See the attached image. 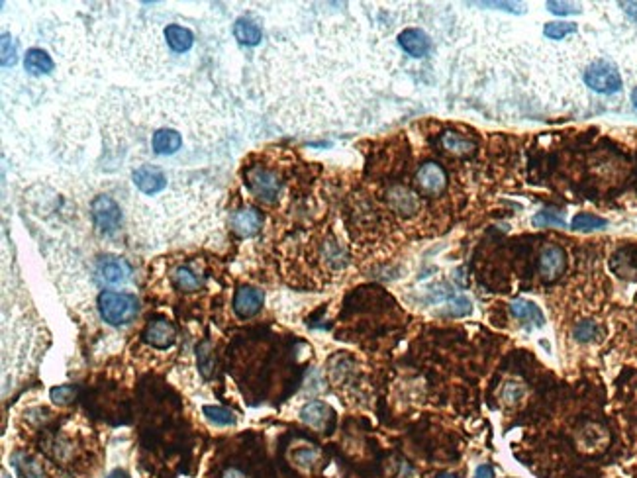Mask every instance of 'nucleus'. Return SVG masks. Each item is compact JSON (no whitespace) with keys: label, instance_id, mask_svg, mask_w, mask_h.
<instances>
[{"label":"nucleus","instance_id":"f257e3e1","mask_svg":"<svg viewBox=\"0 0 637 478\" xmlns=\"http://www.w3.org/2000/svg\"><path fill=\"white\" fill-rule=\"evenodd\" d=\"M100 316L110 326H124L138 316L140 304L136 296L126 294V292H102L99 296Z\"/></svg>","mask_w":637,"mask_h":478},{"label":"nucleus","instance_id":"f03ea898","mask_svg":"<svg viewBox=\"0 0 637 478\" xmlns=\"http://www.w3.org/2000/svg\"><path fill=\"white\" fill-rule=\"evenodd\" d=\"M585 82L587 87L600 92V94H614L622 89V75L610 61H594L585 71Z\"/></svg>","mask_w":637,"mask_h":478},{"label":"nucleus","instance_id":"7ed1b4c3","mask_svg":"<svg viewBox=\"0 0 637 478\" xmlns=\"http://www.w3.org/2000/svg\"><path fill=\"white\" fill-rule=\"evenodd\" d=\"M90 210H92V219H94L96 228L102 233L110 236V233H114L120 228V219H122L120 206L110 196H106V194L96 196V198L92 200Z\"/></svg>","mask_w":637,"mask_h":478},{"label":"nucleus","instance_id":"20e7f679","mask_svg":"<svg viewBox=\"0 0 637 478\" xmlns=\"http://www.w3.org/2000/svg\"><path fill=\"white\" fill-rule=\"evenodd\" d=\"M567 267V255L559 245H547L539 255V275L541 279L553 282L557 280Z\"/></svg>","mask_w":637,"mask_h":478},{"label":"nucleus","instance_id":"39448f33","mask_svg":"<svg viewBox=\"0 0 637 478\" xmlns=\"http://www.w3.org/2000/svg\"><path fill=\"white\" fill-rule=\"evenodd\" d=\"M134 184L143 192V194H157L161 190L167 187V177L159 167H153V165H141L138 169L134 171L131 175Z\"/></svg>","mask_w":637,"mask_h":478},{"label":"nucleus","instance_id":"423d86ee","mask_svg":"<svg viewBox=\"0 0 637 478\" xmlns=\"http://www.w3.org/2000/svg\"><path fill=\"white\" fill-rule=\"evenodd\" d=\"M510 314L518 319L520 324H524L528 329H538L545 326V316L539 310L536 302L526 298H516L510 302Z\"/></svg>","mask_w":637,"mask_h":478},{"label":"nucleus","instance_id":"0eeeda50","mask_svg":"<svg viewBox=\"0 0 637 478\" xmlns=\"http://www.w3.org/2000/svg\"><path fill=\"white\" fill-rule=\"evenodd\" d=\"M416 184L426 194H438V192L445 189L448 175H445V171L441 169L438 163H426V165H422L418 169Z\"/></svg>","mask_w":637,"mask_h":478},{"label":"nucleus","instance_id":"6e6552de","mask_svg":"<svg viewBox=\"0 0 637 478\" xmlns=\"http://www.w3.org/2000/svg\"><path fill=\"white\" fill-rule=\"evenodd\" d=\"M143 338H145V341L150 343L151 347L167 349L175 343V339H177V331H175V326L171 324L169 319L157 318L148 324Z\"/></svg>","mask_w":637,"mask_h":478},{"label":"nucleus","instance_id":"1a4fd4ad","mask_svg":"<svg viewBox=\"0 0 637 478\" xmlns=\"http://www.w3.org/2000/svg\"><path fill=\"white\" fill-rule=\"evenodd\" d=\"M263 306V292L257 289H251V287H241L236 292V298H234V310L239 318H251L255 316Z\"/></svg>","mask_w":637,"mask_h":478},{"label":"nucleus","instance_id":"9d476101","mask_svg":"<svg viewBox=\"0 0 637 478\" xmlns=\"http://www.w3.org/2000/svg\"><path fill=\"white\" fill-rule=\"evenodd\" d=\"M399 43L402 50L406 51L412 57H426L431 50V41L422 30L416 28H408L399 36Z\"/></svg>","mask_w":637,"mask_h":478},{"label":"nucleus","instance_id":"9b49d317","mask_svg":"<svg viewBox=\"0 0 637 478\" xmlns=\"http://www.w3.org/2000/svg\"><path fill=\"white\" fill-rule=\"evenodd\" d=\"M130 265L118 257H106L99 263V277L108 284H124L130 279Z\"/></svg>","mask_w":637,"mask_h":478},{"label":"nucleus","instance_id":"f8f14e48","mask_svg":"<svg viewBox=\"0 0 637 478\" xmlns=\"http://www.w3.org/2000/svg\"><path fill=\"white\" fill-rule=\"evenodd\" d=\"M249 187L259 198L273 200L279 192V180L269 171L255 169L249 173Z\"/></svg>","mask_w":637,"mask_h":478},{"label":"nucleus","instance_id":"ddd939ff","mask_svg":"<svg viewBox=\"0 0 637 478\" xmlns=\"http://www.w3.org/2000/svg\"><path fill=\"white\" fill-rule=\"evenodd\" d=\"M229 224H231V229H234L236 233L243 236V238H249V236H255V233L259 231L261 214L253 208L238 210V212L231 216Z\"/></svg>","mask_w":637,"mask_h":478},{"label":"nucleus","instance_id":"4468645a","mask_svg":"<svg viewBox=\"0 0 637 478\" xmlns=\"http://www.w3.org/2000/svg\"><path fill=\"white\" fill-rule=\"evenodd\" d=\"M153 151L159 153V155H173L180 150L182 145V138L177 130H171V128H163L153 133V140H151Z\"/></svg>","mask_w":637,"mask_h":478},{"label":"nucleus","instance_id":"2eb2a0df","mask_svg":"<svg viewBox=\"0 0 637 478\" xmlns=\"http://www.w3.org/2000/svg\"><path fill=\"white\" fill-rule=\"evenodd\" d=\"M329 416H331V410L324 402H308L304 408L300 410V419L314 429L326 428Z\"/></svg>","mask_w":637,"mask_h":478},{"label":"nucleus","instance_id":"dca6fc26","mask_svg":"<svg viewBox=\"0 0 637 478\" xmlns=\"http://www.w3.org/2000/svg\"><path fill=\"white\" fill-rule=\"evenodd\" d=\"M165 40L169 43L171 50L177 51V53H185V51H189L190 48H192L194 36H192V31L187 30V28L177 26V24H171V26L165 28Z\"/></svg>","mask_w":637,"mask_h":478},{"label":"nucleus","instance_id":"f3484780","mask_svg":"<svg viewBox=\"0 0 637 478\" xmlns=\"http://www.w3.org/2000/svg\"><path fill=\"white\" fill-rule=\"evenodd\" d=\"M26 69L30 71L31 75H48L53 71V59L45 53L43 50H30L26 53V59H24Z\"/></svg>","mask_w":637,"mask_h":478},{"label":"nucleus","instance_id":"a211bd4d","mask_svg":"<svg viewBox=\"0 0 637 478\" xmlns=\"http://www.w3.org/2000/svg\"><path fill=\"white\" fill-rule=\"evenodd\" d=\"M234 36H236V40H238L239 43L249 45V48H253V45L261 43V38H263L259 26L249 20L236 22V26H234Z\"/></svg>","mask_w":637,"mask_h":478},{"label":"nucleus","instance_id":"6ab92c4d","mask_svg":"<svg viewBox=\"0 0 637 478\" xmlns=\"http://www.w3.org/2000/svg\"><path fill=\"white\" fill-rule=\"evenodd\" d=\"M175 284L180 290H185V292H194V290H199L204 284V280L194 270H190L189 267H180L175 273Z\"/></svg>","mask_w":637,"mask_h":478},{"label":"nucleus","instance_id":"aec40b11","mask_svg":"<svg viewBox=\"0 0 637 478\" xmlns=\"http://www.w3.org/2000/svg\"><path fill=\"white\" fill-rule=\"evenodd\" d=\"M441 143H443V147L449 151V153H455V155H467L473 151V143L468 140H465L463 136H459V133H453V131H448V133H443V138H441Z\"/></svg>","mask_w":637,"mask_h":478},{"label":"nucleus","instance_id":"412c9836","mask_svg":"<svg viewBox=\"0 0 637 478\" xmlns=\"http://www.w3.org/2000/svg\"><path fill=\"white\" fill-rule=\"evenodd\" d=\"M608 222L600 216L594 214H577L573 222H571V228L575 231H594V229L606 228Z\"/></svg>","mask_w":637,"mask_h":478},{"label":"nucleus","instance_id":"4be33fe9","mask_svg":"<svg viewBox=\"0 0 637 478\" xmlns=\"http://www.w3.org/2000/svg\"><path fill=\"white\" fill-rule=\"evenodd\" d=\"M14 468L18 470L22 478H43V470L34 461V458L26 457V455H16L14 457Z\"/></svg>","mask_w":637,"mask_h":478},{"label":"nucleus","instance_id":"5701e85b","mask_svg":"<svg viewBox=\"0 0 637 478\" xmlns=\"http://www.w3.org/2000/svg\"><path fill=\"white\" fill-rule=\"evenodd\" d=\"M577 30L578 26L573 22H547L545 28H543V34L547 36L549 40H563V38L575 34Z\"/></svg>","mask_w":637,"mask_h":478},{"label":"nucleus","instance_id":"b1692460","mask_svg":"<svg viewBox=\"0 0 637 478\" xmlns=\"http://www.w3.org/2000/svg\"><path fill=\"white\" fill-rule=\"evenodd\" d=\"M202 412L216 426H234L236 423V416L229 410L222 408V406H204Z\"/></svg>","mask_w":637,"mask_h":478},{"label":"nucleus","instance_id":"393cba45","mask_svg":"<svg viewBox=\"0 0 637 478\" xmlns=\"http://www.w3.org/2000/svg\"><path fill=\"white\" fill-rule=\"evenodd\" d=\"M598 333H600V328H598L596 321H592V319H585V321H580L577 328H575V331H573L575 339L580 341V343H588V341L596 339Z\"/></svg>","mask_w":637,"mask_h":478},{"label":"nucleus","instance_id":"a878e982","mask_svg":"<svg viewBox=\"0 0 637 478\" xmlns=\"http://www.w3.org/2000/svg\"><path fill=\"white\" fill-rule=\"evenodd\" d=\"M196 355H199V367L202 370L204 377L212 375L214 369V355H212V347H210L208 341H202L199 347H196Z\"/></svg>","mask_w":637,"mask_h":478},{"label":"nucleus","instance_id":"bb28decb","mask_svg":"<svg viewBox=\"0 0 637 478\" xmlns=\"http://www.w3.org/2000/svg\"><path fill=\"white\" fill-rule=\"evenodd\" d=\"M390 200L394 202V206H396V210H400V212H412V210L416 208V198H414V194L404 189L392 190Z\"/></svg>","mask_w":637,"mask_h":478},{"label":"nucleus","instance_id":"cd10ccee","mask_svg":"<svg viewBox=\"0 0 637 478\" xmlns=\"http://www.w3.org/2000/svg\"><path fill=\"white\" fill-rule=\"evenodd\" d=\"M534 224H536L538 228H545V226L565 228V219H563V216H561L559 212H553V210H543V212L536 214V216H534Z\"/></svg>","mask_w":637,"mask_h":478},{"label":"nucleus","instance_id":"c85d7f7f","mask_svg":"<svg viewBox=\"0 0 637 478\" xmlns=\"http://www.w3.org/2000/svg\"><path fill=\"white\" fill-rule=\"evenodd\" d=\"M16 63V43L8 34L2 36V67H10Z\"/></svg>","mask_w":637,"mask_h":478},{"label":"nucleus","instance_id":"c756f323","mask_svg":"<svg viewBox=\"0 0 637 478\" xmlns=\"http://www.w3.org/2000/svg\"><path fill=\"white\" fill-rule=\"evenodd\" d=\"M75 394H77V389H73L69 384H63V386L51 390V400L59 406H67L71 400L75 398Z\"/></svg>","mask_w":637,"mask_h":478},{"label":"nucleus","instance_id":"7c9ffc66","mask_svg":"<svg viewBox=\"0 0 637 478\" xmlns=\"http://www.w3.org/2000/svg\"><path fill=\"white\" fill-rule=\"evenodd\" d=\"M549 8V12L557 14V16H568V14H578L580 6L578 4H571V2H555V0H549L545 4Z\"/></svg>","mask_w":637,"mask_h":478},{"label":"nucleus","instance_id":"2f4dec72","mask_svg":"<svg viewBox=\"0 0 637 478\" xmlns=\"http://www.w3.org/2000/svg\"><path fill=\"white\" fill-rule=\"evenodd\" d=\"M318 457H320V453L316 451V449H300V451L294 453V461H296V465H299V467H304V468L312 467V465L318 461Z\"/></svg>","mask_w":637,"mask_h":478},{"label":"nucleus","instance_id":"473e14b6","mask_svg":"<svg viewBox=\"0 0 637 478\" xmlns=\"http://www.w3.org/2000/svg\"><path fill=\"white\" fill-rule=\"evenodd\" d=\"M522 394H524V389H522V384L520 382H508L504 390H502V398L506 400L508 404H514V402H518L522 398Z\"/></svg>","mask_w":637,"mask_h":478},{"label":"nucleus","instance_id":"72a5a7b5","mask_svg":"<svg viewBox=\"0 0 637 478\" xmlns=\"http://www.w3.org/2000/svg\"><path fill=\"white\" fill-rule=\"evenodd\" d=\"M478 6H492V8H496V10H508L512 12V14H522L524 8L520 6V4H514V2H478Z\"/></svg>","mask_w":637,"mask_h":478},{"label":"nucleus","instance_id":"f704fd0d","mask_svg":"<svg viewBox=\"0 0 637 478\" xmlns=\"http://www.w3.org/2000/svg\"><path fill=\"white\" fill-rule=\"evenodd\" d=\"M473 478H494V468L490 465H478Z\"/></svg>","mask_w":637,"mask_h":478},{"label":"nucleus","instance_id":"c9c22d12","mask_svg":"<svg viewBox=\"0 0 637 478\" xmlns=\"http://www.w3.org/2000/svg\"><path fill=\"white\" fill-rule=\"evenodd\" d=\"M622 6H624L627 16L637 24V2H622Z\"/></svg>","mask_w":637,"mask_h":478},{"label":"nucleus","instance_id":"e433bc0d","mask_svg":"<svg viewBox=\"0 0 637 478\" xmlns=\"http://www.w3.org/2000/svg\"><path fill=\"white\" fill-rule=\"evenodd\" d=\"M224 478H248V477H245V475H241V472L236 470V468H229V470L224 472Z\"/></svg>","mask_w":637,"mask_h":478},{"label":"nucleus","instance_id":"4c0bfd02","mask_svg":"<svg viewBox=\"0 0 637 478\" xmlns=\"http://www.w3.org/2000/svg\"><path fill=\"white\" fill-rule=\"evenodd\" d=\"M108 478H128V475H126V472H122V470H114Z\"/></svg>","mask_w":637,"mask_h":478},{"label":"nucleus","instance_id":"58836bf2","mask_svg":"<svg viewBox=\"0 0 637 478\" xmlns=\"http://www.w3.org/2000/svg\"><path fill=\"white\" fill-rule=\"evenodd\" d=\"M436 478H459V477L455 475V472H441V475H438Z\"/></svg>","mask_w":637,"mask_h":478},{"label":"nucleus","instance_id":"ea45409f","mask_svg":"<svg viewBox=\"0 0 637 478\" xmlns=\"http://www.w3.org/2000/svg\"><path fill=\"white\" fill-rule=\"evenodd\" d=\"M631 102H634V106L637 108V87L634 89V92H631Z\"/></svg>","mask_w":637,"mask_h":478},{"label":"nucleus","instance_id":"a19ab883","mask_svg":"<svg viewBox=\"0 0 637 478\" xmlns=\"http://www.w3.org/2000/svg\"><path fill=\"white\" fill-rule=\"evenodd\" d=\"M4 478H8V477H6V475H4Z\"/></svg>","mask_w":637,"mask_h":478}]
</instances>
